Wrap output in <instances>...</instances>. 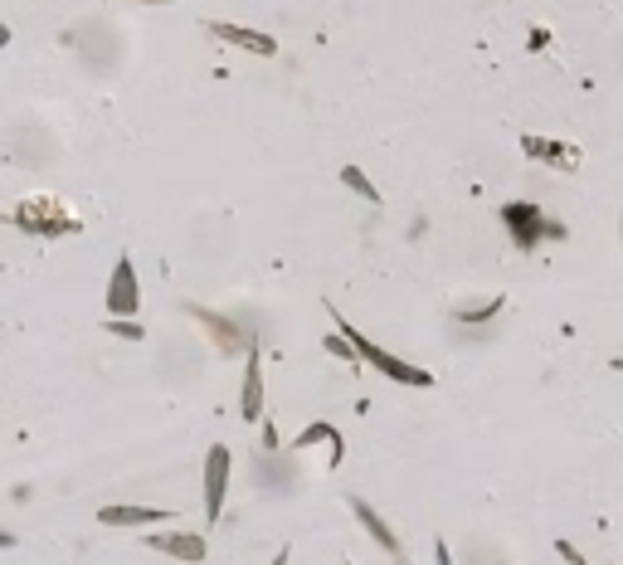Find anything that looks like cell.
<instances>
[{
  "mask_svg": "<svg viewBox=\"0 0 623 565\" xmlns=\"http://www.w3.org/2000/svg\"><path fill=\"white\" fill-rule=\"evenodd\" d=\"M341 186H346V190H356V195H361L366 205H380V190L370 186V176L361 171V166H341Z\"/></svg>",
  "mask_w": 623,
  "mask_h": 565,
  "instance_id": "obj_14",
  "label": "cell"
},
{
  "mask_svg": "<svg viewBox=\"0 0 623 565\" xmlns=\"http://www.w3.org/2000/svg\"><path fill=\"white\" fill-rule=\"evenodd\" d=\"M151 551H161V556H176V561H205V536L200 531H151L147 536Z\"/></svg>",
  "mask_w": 623,
  "mask_h": 565,
  "instance_id": "obj_7",
  "label": "cell"
},
{
  "mask_svg": "<svg viewBox=\"0 0 623 565\" xmlns=\"http://www.w3.org/2000/svg\"><path fill=\"white\" fill-rule=\"evenodd\" d=\"M239 415L263 419V366H258V351H249V366H244V385H239Z\"/></svg>",
  "mask_w": 623,
  "mask_h": 565,
  "instance_id": "obj_12",
  "label": "cell"
},
{
  "mask_svg": "<svg viewBox=\"0 0 623 565\" xmlns=\"http://www.w3.org/2000/svg\"><path fill=\"white\" fill-rule=\"evenodd\" d=\"M346 507H351V512H356V522H361V527H366L370 536H375V546H380V551L400 556V536L390 531V522H385V517H380L375 507H370L366 497H346Z\"/></svg>",
  "mask_w": 623,
  "mask_h": 565,
  "instance_id": "obj_10",
  "label": "cell"
},
{
  "mask_svg": "<svg viewBox=\"0 0 623 565\" xmlns=\"http://www.w3.org/2000/svg\"><path fill=\"white\" fill-rule=\"evenodd\" d=\"M502 225H507L516 249H536V244H550V239H565V225L550 220L546 210L531 205V200H512V205H502Z\"/></svg>",
  "mask_w": 623,
  "mask_h": 565,
  "instance_id": "obj_3",
  "label": "cell"
},
{
  "mask_svg": "<svg viewBox=\"0 0 623 565\" xmlns=\"http://www.w3.org/2000/svg\"><path fill=\"white\" fill-rule=\"evenodd\" d=\"M327 312H331V322H336V332L351 341V346L361 351V361H370L380 376L400 380V385H419V390H424V385H434V376H429V371H419V366H409V361H400V356H390L385 346H375V341H370L366 332H356V327H351V322H346L336 307H327Z\"/></svg>",
  "mask_w": 623,
  "mask_h": 565,
  "instance_id": "obj_2",
  "label": "cell"
},
{
  "mask_svg": "<svg viewBox=\"0 0 623 565\" xmlns=\"http://www.w3.org/2000/svg\"><path fill=\"white\" fill-rule=\"evenodd\" d=\"M137 5H156V0H137Z\"/></svg>",
  "mask_w": 623,
  "mask_h": 565,
  "instance_id": "obj_24",
  "label": "cell"
},
{
  "mask_svg": "<svg viewBox=\"0 0 623 565\" xmlns=\"http://www.w3.org/2000/svg\"><path fill=\"white\" fill-rule=\"evenodd\" d=\"M210 35L224 39V44H234V49H249L258 59H273V54H278V39L263 35V30H249V25H224V20H215Z\"/></svg>",
  "mask_w": 623,
  "mask_h": 565,
  "instance_id": "obj_9",
  "label": "cell"
},
{
  "mask_svg": "<svg viewBox=\"0 0 623 565\" xmlns=\"http://www.w3.org/2000/svg\"><path fill=\"white\" fill-rule=\"evenodd\" d=\"M15 229H25V234H39V239H69L78 234V215L64 205V200H54V195H30V200H20L10 215H5Z\"/></svg>",
  "mask_w": 623,
  "mask_h": 565,
  "instance_id": "obj_1",
  "label": "cell"
},
{
  "mask_svg": "<svg viewBox=\"0 0 623 565\" xmlns=\"http://www.w3.org/2000/svg\"><path fill=\"white\" fill-rule=\"evenodd\" d=\"M166 517H176V512H166V507H132V502L98 507V522H103V527H156V522H166Z\"/></svg>",
  "mask_w": 623,
  "mask_h": 565,
  "instance_id": "obj_8",
  "label": "cell"
},
{
  "mask_svg": "<svg viewBox=\"0 0 623 565\" xmlns=\"http://www.w3.org/2000/svg\"><path fill=\"white\" fill-rule=\"evenodd\" d=\"M229 478H234V453L224 449V444H210V453H205V517H210V522L224 517Z\"/></svg>",
  "mask_w": 623,
  "mask_h": 565,
  "instance_id": "obj_5",
  "label": "cell"
},
{
  "mask_svg": "<svg viewBox=\"0 0 623 565\" xmlns=\"http://www.w3.org/2000/svg\"><path fill=\"white\" fill-rule=\"evenodd\" d=\"M288 556H293V551H288V546H283V551H278V556H273V565H288Z\"/></svg>",
  "mask_w": 623,
  "mask_h": 565,
  "instance_id": "obj_20",
  "label": "cell"
},
{
  "mask_svg": "<svg viewBox=\"0 0 623 565\" xmlns=\"http://www.w3.org/2000/svg\"><path fill=\"white\" fill-rule=\"evenodd\" d=\"M619 234H623V210H619Z\"/></svg>",
  "mask_w": 623,
  "mask_h": 565,
  "instance_id": "obj_23",
  "label": "cell"
},
{
  "mask_svg": "<svg viewBox=\"0 0 623 565\" xmlns=\"http://www.w3.org/2000/svg\"><path fill=\"white\" fill-rule=\"evenodd\" d=\"M317 439H327V444H331V468H341V458H346V444H341V434H336L331 424H307V429H302V439H293V449H312Z\"/></svg>",
  "mask_w": 623,
  "mask_h": 565,
  "instance_id": "obj_13",
  "label": "cell"
},
{
  "mask_svg": "<svg viewBox=\"0 0 623 565\" xmlns=\"http://www.w3.org/2000/svg\"><path fill=\"white\" fill-rule=\"evenodd\" d=\"M185 317H195V322H200V332L215 341V351H220V356H234V351H254V332H249L244 322H234V317L215 312V307L185 302Z\"/></svg>",
  "mask_w": 623,
  "mask_h": 565,
  "instance_id": "obj_4",
  "label": "cell"
},
{
  "mask_svg": "<svg viewBox=\"0 0 623 565\" xmlns=\"http://www.w3.org/2000/svg\"><path fill=\"white\" fill-rule=\"evenodd\" d=\"M108 332H112V337H127V341H142V337H147V332H142L137 322H117V317L108 322Z\"/></svg>",
  "mask_w": 623,
  "mask_h": 565,
  "instance_id": "obj_18",
  "label": "cell"
},
{
  "mask_svg": "<svg viewBox=\"0 0 623 565\" xmlns=\"http://www.w3.org/2000/svg\"><path fill=\"white\" fill-rule=\"evenodd\" d=\"M521 151H526L531 161L560 166V171H575V166H580V151L565 147V142H550V137H521Z\"/></svg>",
  "mask_w": 623,
  "mask_h": 565,
  "instance_id": "obj_11",
  "label": "cell"
},
{
  "mask_svg": "<svg viewBox=\"0 0 623 565\" xmlns=\"http://www.w3.org/2000/svg\"><path fill=\"white\" fill-rule=\"evenodd\" d=\"M5 44H10V30H5V25H0V49H5Z\"/></svg>",
  "mask_w": 623,
  "mask_h": 565,
  "instance_id": "obj_21",
  "label": "cell"
},
{
  "mask_svg": "<svg viewBox=\"0 0 623 565\" xmlns=\"http://www.w3.org/2000/svg\"><path fill=\"white\" fill-rule=\"evenodd\" d=\"M322 346H327L331 356H341V361H351V366H356V361H361V351H356V346H351V341L341 337V332H336V337H327V341H322Z\"/></svg>",
  "mask_w": 623,
  "mask_h": 565,
  "instance_id": "obj_16",
  "label": "cell"
},
{
  "mask_svg": "<svg viewBox=\"0 0 623 565\" xmlns=\"http://www.w3.org/2000/svg\"><path fill=\"white\" fill-rule=\"evenodd\" d=\"M555 556H560V561H570V565H589L585 556H580V546H575V541H565V536L555 541Z\"/></svg>",
  "mask_w": 623,
  "mask_h": 565,
  "instance_id": "obj_17",
  "label": "cell"
},
{
  "mask_svg": "<svg viewBox=\"0 0 623 565\" xmlns=\"http://www.w3.org/2000/svg\"><path fill=\"white\" fill-rule=\"evenodd\" d=\"M434 565H453V551H448V541H434Z\"/></svg>",
  "mask_w": 623,
  "mask_h": 565,
  "instance_id": "obj_19",
  "label": "cell"
},
{
  "mask_svg": "<svg viewBox=\"0 0 623 565\" xmlns=\"http://www.w3.org/2000/svg\"><path fill=\"white\" fill-rule=\"evenodd\" d=\"M137 302H142V288H137V268L127 254H117V264H112V278H108V312L112 317H132L137 312Z\"/></svg>",
  "mask_w": 623,
  "mask_h": 565,
  "instance_id": "obj_6",
  "label": "cell"
},
{
  "mask_svg": "<svg viewBox=\"0 0 623 565\" xmlns=\"http://www.w3.org/2000/svg\"><path fill=\"white\" fill-rule=\"evenodd\" d=\"M609 366H614V371H619V376H623V356H614V361H609Z\"/></svg>",
  "mask_w": 623,
  "mask_h": 565,
  "instance_id": "obj_22",
  "label": "cell"
},
{
  "mask_svg": "<svg viewBox=\"0 0 623 565\" xmlns=\"http://www.w3.org/2000/svg\"><path fill=\"white\" fill-rule=\"evenodd\" d=\"M497 312H502V298H487V302H477V307H463L458 322H487V317H497Z\"/></svg>",
  "mask_w": 623,
  "mask_h": 565,
  "instance_id": "obj_15",
  "label": "cell"
}]
</instances>
